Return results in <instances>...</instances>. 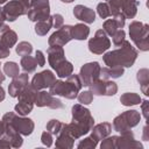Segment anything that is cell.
Wrapping results in <instances>:
<instances>
[{
    "label": "cell",
    "mask_w": 149,
    "mask_h": 149,
    "mask_svg": "<svg viewBox=\"0 0 149 149\" xmlns=\"http://www.w3.org/2000/svg\"><path fill=\"white\" fill-rule=\"evenodd\" d=\"M108 47H109V41L106 38L105 33L102 30H99L97 33V36L90 41V50L95 54H101Z\"/></svg>",
    "instance_id": "6da1fadb"
},
{
    "label": "cell",
    "mask_w": 149,
    "mask_h": 149,
    "mask_svg": "<svg viewBox=\"0 0 149 149\" xmlns=\"http://www.w3.org/2000/svg\"><path fill=\"white\" fill-rule=\"evenodd\" d=\"M71 30H72V27H70V26L63 27L61 30H58L57 33H55L51 36V38L49 40V43L52 44L55 42V43L61 44V45L64 44V43H66L71 38Z\"/></svg>",
    "instance_id": "7a4b0ae2"
},
{
    "label": "cell",
    "mask_w": 149,
    "mask_h": 149,
    "mask_svg": "<svg viewBox=\"0 0 149 149\" xmlns=\"http://www.w3.org/2000/svg\"><path fill=\"white\" fill-rule=\"evenodd\" d=\"M49 81H54V76L50 71H43L42 73L36 74L35 78L33 79L34 87H37V88L50 86L51 84H49Z\"/></svg>",
    "instance_id": "3957f363"
},
{
    "label": "cell",
    "mask_w": 149,
    "mask_h": 149,
    "mask_svg": "<svg viewBox=\"0 0 149 149\" xmlns=\"http://www.w3.org/2000/svg\"><path fill=\"white\" fill-rule=\"evenodd\" d=\"M73 13L79 20H83V21H86V22H93L94 21V12L91 10L90 8H87V7L77 6L74 8Z\"/></svg>",
    "instance_id": "277c9868"
},
{
    "label": "cell",
    "mask_w": 149,
    "mask_h": 149,
    "mask_svg": "<svg viewBox=\"0 0 149 149\" xmlns=\"http://www.w3.org/2000/svg\"><path fill=\"white\" fill-rule=\"evenodd\" d=\"M88 35V28L84 24H77L73 27V37L77 40H84Z\"/></svg>",
    "instance_id": "5b68a950"
},
{
    "label": "cell",
    "mask_w": 149,
    "mask_h": 149,
    "mask_svg": "<svg viewBox=\"0 0 149 149\" xmlns=\"http://www.w3.org/2000/svg\"><path fill=\"white\" fill-rule=\"evenodd\" d=\"M21 64H22V68H23V70L24 71H28V72H30V71H34L35 70V66H36V63H35V61L33 59V58H30V57H24L23 59H22V62H21Z\"/></svg>",
    "instance_id": "8992f818"
},
{
    "label": "cell",
    "mask_w": 149,
    "mask_h": 149,
    "mask_svg": "<svg viewBox=\"0 0 149 149\" xmlns=\"http://www.w3.org/2000/svg\"><path fill=\"white\" fill-rule=\"evenodd\" d=\"M30 51H31V45L27 42L20 43V45H17V48H16V52L22 56H28L30 54Z\"/></svg>",
    "instance_id": "52a82bcc"
},
{
    "label": "cell",
    "mask_w": 149,
    "mask_h": 149,
    "mask_svg": "<svg viewBox=\"0 0 149 149\" xmlns=\"http://www.w3.org/2000/svg\"><path fill=\"white\" fill-rule=\"evenodd\" d=\"M5 72L10 77H15L17 74V72H19V68H17V65L15 63H6Z\"/></svg>",
    "instance_id": "ba28073f"
},
{
    "label": "cell",
    "mask_w": 149,
    "mask_h": 149,
    "mask_svg": "<svg viewBox=\"0 0 149 149\" xmlns=\"http://www.w3.org/2000/svg\"><path fill=\"white\" fill-rule=\"evenodd\" d=\"M121 100H122L123 105H134V104L139 102L140 98L137 95H135V94H126V95H123L121 98Z\"/></svg>",
    "instance_id": "9c48e42d"
},
{
    "label": "cell",
    "mask_w": 149,
    "mask_h": 149,
    "mask_svg": "<svg viewBox=\"0 0 149 149\" xmlns=\"http://www.w3.org/2000/svg\"><path fill=\"white\" fill-rule=\"evenodd\" d=\"M98 12H99V15L101 17H107L109 15V10H108V7L106 3H99L98 5Z\"/></svg>",
    "instance_id": "30bf717a"
},
{
    "label": "cell",
    "mask_w": 149,
    "mask_h": 149,
    "mask_svg": "<svg viewBox=\"0 0 149 149\" xmlns=\"http://www.w3.org/2000/svg\"><path fill=\"white\" fill-rule=\"evenodd\" d=\"M92 100V94L91 92H83L80 95H79V101L81 104H90Z\"/></svg>",
    "instance_id": "8fae6325"
},
{
    "label": "cell",
    "mask_w": 149,
    "mask_h": 149,
    "mask_svg": "<svg viewBox=\"0 0 149 149\" xmlns=\"http://www.w3.org/2000/svg\"><path fill=\"white\" fill-rule=\"evenodd\" d=\"M36 62H37V64L40 65V66H43V64H44V56H43V54L41 52V51H36Z\"/></svg>",
    "instance_id": "7c38bea8"
},
{
    "label": "cell",
    "mask_w": 149,
    "mask_h": 149,
    "mask_svg": "<svg viewBox=\"0 0 149 149\" xmlns=\"http://www.w3.org/2000/svg\"><path fill=\"white\" fill-rule=\"evenodd\" d=\"M54 17H55V19H57V21L55 20V27H56V28H58V27L62 24V22H63V17H62V15H59V14L54 15Z\"/></svg>",
    "instance_id": "4fadbf2b"
},
{
    "label": "cell",
    "mask_w": 149,
    "mask_h": 149,
    "mask_svg": "<svg viewBox=\"0 0 149 149\" xmlns=\"http://www.w3.org/2000/svg\"><path fill=\"white\" fill-rule=\"evenodd\" d=\"M3 99V90H2V87H0V100H2Z\"/></svg>",
    "instance_id": "5bb4252c"
},
{
    "label": "cell",
    "mask_w": 149,
    "mask_h": 149,
    "mask_svg": "<svg viewBox=\"0 0 149 149\" xmlns=\"http://www.w3.org/2000/svg\"><path fill=\"white\" fill-rule=\"evenodd\" d=\"M62 1H66V2H71L72 0H62Z\"/></svg>",
    "instance_id": "9a60e30c"
},
{
    "label": "cell",
    "mask_w": 149,
    "mask_h": 149,
    "mask_svg": "<svg viewBox=\"0 0 149 149\" xmlns=\"http://www.w3.org/2000/svg\"><path fill=\"white\" fill-rule=\"evenodd\" d=\"M6 0H0V3H2V2H5Z\"/></svg>",
    "instance_id": "2e32d148"
}]
</instances>
